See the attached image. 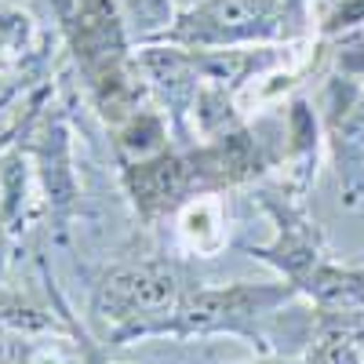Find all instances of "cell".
<instances>
[{
	"label": "cell",
	"mask_w": 364,
	"mask_h": 364,
	"mask_svg": "<svg viewBox=\"0 0 364 364\" xmlns=\"http://www.w3.org/2000/svg\"><path fill=\"white\" fill-rule=\"evenodd\" d=\"M302 357L306 364H360L364 350L360 343L346 331V324L331 314H317L310 310V324H306V343H302Z\"/></svg>",
	"instance_id": "4fadbf2b"
},
{
	"label": "cell",
	"mask_w": 364,
	"mask_h": 364,
	"mask_svg": "<svg viewBox=\"0 0 364 364\" xmlns=\"http://www.w3.org/2000/svg\"><path fill=\"white\" fill-rule=\"evenodd\" d=\"M299 299L288 281L277 284H255V281H233L219 288L193 284L182 299V306L168 328V339H211V336H233L259 346L262 353L273 350V324Z\"/></svg>",
	"instance_id": "277c9868"
},
{
	"label": "cell",
	"mask_w": 364,
	"mask_h": 364,
	"mask_svg": "<svg viewBox=\"0 0 364 364\" xmlns=\"http://www.w3.org/2000/svg\"><path fill=\"white\" fill-rule=\"evenodd\" d=\"M29 124L18 146L29 154L48 208V237L51 245L66 248L73 223L80 215V175H77V146H73V120L70 106L58 99L55 80L44 77L29 87Z\"/></svg>",
	"instance_id": "3957f363"
},
{
	"label": "cell",
	"mask_w": 364,
	"mask_h": 364,
	"mask_svg": "<svg viewBox=\"0 0 364 364\" xmlns=\"http://www.w3.org/2000/svg\"><path fill=\"white\" fill-rule=\"evenodd\" d=\"M252 190H255V204L273 223V237L266 245H240V252L266 262L269 269H277L281 281H288L295 291H302V284L321 269V262L331 259L324 230L310 215L306 197H295V193L281 190L277 182H273V186L255 182Z\"/></svg>",
	"instance_id": "5b68a950"
},
{
	"label": "cell",
	"mask_w": 364,
	"mask_h": 364,
	"mask_svg": "<svg viewBox=\"0 0 364 364\" xmlns=\"http://www.w3.org/2000/svg\"><path fill=\"white\" fill-rule=\"evenodd\" d=\"M331 317H339L343 324H346V331L360 343V350H364V310H350V314H331Z\"/></svg>",
	"instance_id": "d6986e66"
},
{
	"label": "cell",
	"mask_w": 364,
	"mask_h": 364,
	"mask_svg": "<svg viewBox=\"0 0 364 364\" xmlns=\"http://www.w3.org/2000/svg\"><path fill=\"white\" fill-rule=\"evenodd\" d=\"M324 4H331V0H317V8H324Z\"/></svg>",
	"instance_id": "44dd1931"
},
{
	"label": "cell",
	"mask_w": 364,
	"mask_h": 364,
	"mask_svg": "<svg viewBox=\"0 0 364 364\" xmlns=\"http://www.w3.org/2000/svg\"><path fill=\"white\" fill-rule=\"evenodd\" d=\"M84 364H113L109 360V350L102 339H95L91 331H84Z\"/></svg>",
	"instance_id": "ac0fdd59"
},
{
	"label": "cell",
	"mask_w": 364,
	"mask_h": 364,
	"mask_svg": "<svg viewBox=\"0 0 364 364\" xmlns=\"http://www.w3.org/2000/svg\"><path fill=\"white\" fill-rule=\"evenodd\" d=\"M15 252H18V240L8 233L4 223H0V291H4V284H8V269H11Z\"/></svg>",
	"instance_id": "e0dca14e"
},
{
	"label": "cell",
	"mask_w": 364,
	"mask_h": 364,
	"mask_svg": "<svg viewBox=\"0 0 364 364\" xmlns=\"http://www.w3.org/2000/svg\"><path fill=\"white\" fill-rule=\"evenodd\" d=\"M41 84V80H37ZM33 80L26 77H15L4 84L0 91V154L11 149L22 135H26V124H29V87H37Z\"/></svg>",
	"instance_id": "9a60e30c"
},
{
	"label": "cell",
	"mask_w": 364,
	"mask_h": 364,
	"mask_svg": "<svg viewBox=\"0 0 364 364\" xmlns=\"http://www.w3.org/2000/svg\"><path fill=\"white\" fill-rule=\"evenodd\" d=\"M321 132L328 161L336 168L343 208L364 200V77L324 70L321 73Z\"/></svg>",
	"instance_id": "8992f818"
},
{
	"label": "cell",
	"mask_w": 364,
	"mask_h": 364,
	"mask_svg": "<svg viewBox=\"0 0 364 364\" xmlns=\"http://www.w3.org/2000/svg\"><path fill=\"white\" fill-rule=\"evenodd\" d=\"M364 29V0H331V4L317 8V37L336 41L346 33H360Z\"/></svg>",
	"instance_id": "2e32d148"
},
{
	"label": "cell",
	"mask_w": 364,
	"mask_h": 364,
	"mask_svg": "<svg viewBox=\"0 0 364 364\" xmlns=\"http://www.w3.org/2000/svg\"><path fill=\"white\" fill-rule=\"evenodd\" d=\"M113 364H128V360H113Z\"/></svg>",
	"instance_id": "7402d4cb"
},
{
	"label": "cell",
	"mask_w": 364,
	"mask_h": 364,
	"mask_svg": "<svg viewBox=\"0 0 364 364\" xmlns=\"http://www.w3.org/2000/svg\"><path fill=\"white\" fill-rule=\"evenodd\" d=\"M0 223L18 240V248L29 240V233L37 230L48 233V208H44L41 182L33 161L18 142L0 154Z\"/></svg>",
	"instance_id": "9c48e42d"
},
{
	"label": "cell",
	"mask_w": 364,
	"mask_h": 364,
	"mask_svg": "<svg viewBox=\"0 0 364 364\" xmlns=\"http://www.w3.org/2000/svg\"><path fill=\"white\" fill-rule=\"evenodd\" d=\"M245 364H306V357H288V353L269 350V353H259L255 360H245Z\"/></svg>",
	"instance_id": "ffe728a7"
},
{
	"label": "cell",
	"mask_w": 364,
	"mask_h": 364,
	"mask_svg": "<svg viewBox=\"0 0 364 364\" xmlns=\"http://www.w3.org/2000/svg\"><path fill=\"white\" fill-rule=\"evenodd\" d=\"M109 135V149L117 164H135V161H149L164 154L168 146H175L171 139V124L161 106L146 102L142 109H135L132 117H124L120 124L106 128Z\"/></svg>",
	"instance_id": "7c38bea8"
},
{
	"label": "cell",
	"mask_w": 364,
	"mask_h": 364,
	"mask_svg": "<svg viewBox=\"0 0 364 364\" xmlns=\"http://www.w3.org/2000/svg\"><path fill=\"white\" fill-rule=\"evenodd\" d=\"M120 15H124L128 37L132 44H157L164 41V33L175 26V4L171 0H117Z\"/></svg>",
	"instance_id": "5bb4252c"
},
{
	"label": "cell",
	"mask_w": 364,
	"mask_h": 364,
	"mask_svg": "<svg viewBox=\"0 0 364 364\" xmlns=\"http://www.w3.org/2000/svg\"><path fill=\"white\" fill-rule=\"evenodd\" d=\"M135 63H139V73L146 80V91L154 99V106H161L168 117L175 146L197 142L193 139V106H197L200 84H204L200 66H197V51L157 41V44H139Z\"/></svg>",
	"instance_id": "52a82bcc"
},
{
	"label": "cell",
	"mask_w": 364,
	"mask_h": 364,
	"mask_svg": "<svg viewBox=\"0 0 364 364\" xmlns=\"http://www.w3.org/2000/svg\"><path fill=\"white\" fill-rule=\"evenodd\" d=\"M55 33L41 29V22L29 15L26 8L0 0V77H26V80H44L48 66H51V48H55Z\"/></svg>",
	"instance_id": "30bf717a"
},
{
	"label": "cell",
	"mask_w": 364,
	"mask_h": 364,
	"mask_svg": "<svg viewBox=\"0 0 364 364\" xmlns=\"http://www.w3.org/2000/svg\"><path fill=\"white\" fill-rule=\"evenodd\" d=\"M317 37V0H197L164 33L182 48L302 44Z\"/></svg>",
	"instance_id": "7a4b0ae2"
},
{
	"label": "cell",
	"mask_w": 364,
	"mask_h": 364,
	"mask_svg": "<svg viewBox=\"0 0 364 364\" xmlns=\"http://www.w3.org/2000/svg\"><path fill=\"white\" fill-rule=\"evenodd\" d=\"M175 233L178 245L197 259H211L230 245V208L226 193H204L193 197L190 204H182L175 211Z\"/></svg>",
	"instance_id": "8fae6325"
},
{
	"label": "cell",
	"mask_w": 364,
	"mask_h": 364,
	"mask_svg": "<svg viewBox=\"0 0 364 364\" xmlns=\"http://www.w3.org/2000/svg\"><path fill=\"white\" fill-rule=\"evenodd\" d=\"M284 113V164L277 186L295 193V197H310L314 182H317V164H321V149H324V132H321V113L317 106L291 91L281 102Z\"/></svg>",
	"instance_id": "ba28073f"
},
{
	"label": "cell",
	"mask_w": 364,
	"mask_h": 364,
	"mask_svg": "<svg viewBox=\"0 0 364 364\" xmlns=\"http://www.w3.org/2000/svg\"><path fill=\"white\" fill-rule=\"evenodd\" d=\"M200 284L178 255L149 252L135 259H117L91 277L87 314L102 328L106 350L168 339V328L186 291Z\"/></svg>",
	"instance_id": "6da1fadb"
}]
</instances>
